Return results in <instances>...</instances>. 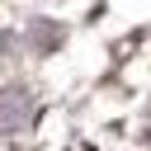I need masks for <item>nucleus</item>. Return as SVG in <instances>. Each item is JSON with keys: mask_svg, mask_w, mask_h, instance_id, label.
Segmentation results:
<instances>
[{"mask_svg": "<svg viewBox=\"0 0 151 151\" xmlns=\"http://www.w3.org/2000/svg\"><path fill=\"white\" fill-rule=\"evenodd\" d=\"M33 113V94L19 90V85H5L0 90V132H19Z\"/></svg>", "mask_w": 151, "mask_h": 151, "instance_id": "f257e3e1", "label": "nucleus"}]
</instances>
